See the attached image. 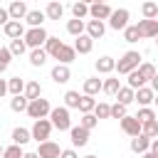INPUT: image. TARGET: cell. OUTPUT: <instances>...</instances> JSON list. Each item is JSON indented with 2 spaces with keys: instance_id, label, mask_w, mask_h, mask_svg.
Listing matches in <instances>:
<instances>
[{
  "instance_id": "obj_1",
  "label": "cell",
  "mask_w": 158,
  "mask_h": 158,
  "mask_svg": "<svg viewBox=\"0 0 158 158\" xmlns=\"http://www.w3.org/2000/svg\"><path fill=\"white\" fill-rule=\"evenodd\" d=\"M138 67H141V54H138L136 49L126 52V54L116 62V72H118V74H126V77H128L131 72H136Z\"/></svg>"
},
{
  "instance_id": "obj_2",
  "label": "cell",
  "mask_w": 158,
  "mask_h": 158,
  "mask_svg": "<svg viewBox=\"0 0 158 158\" xmlns=\"http://www.w3.org/2000/svg\"><path fill=\"white\" fill-rule=\"evenodd\" d=\"M25 44L30 47V49H40L47 40H49V35H47V30L44 27H30L27 32H25Z\"/></svg>"
},
{
  "instance_id": "obj_3",
  "label": "cell",
  "mask_w": 158,
  "mask_h": 158,
  "mask_svg": "<svg viewBox=\"0 0 158 158\" xmlns=\"http://www.w3.org/2000/svg\"><path fill=\"white\" fill-rule=\"evenodd\" d=\"M49 121H52V126L59 128V131H72V118H69V109H67V106H57V109H52Z\"/></svg>"
},
{
  "instance_id": "obj_4",
  "label": "cell",
  "mask_w": 158,
  "mask_h": 158,
  "mask_svg": "<svg viewBox=\"0 0 158 158\" xmlns=\"http://www.w3.org/2000/svg\"><path fill=\"white\" fill-rule=\"evenodd\" d=\"M49 114H52V106H49L47 99H35V101H30V106H27V116L35 118V121L47 118Z\"/></svg>"
},
{
  "instance_id": "obj_5",
  "label": "cell",
  "mask_w": 158,
  "mask_h": 158,
  "mask_svg": "<svg viewBox=\"0 0 158 158\" xmlns=\"http://www.w3.org/2000/svg\"><path fill=\"white\" fill-rule=\"evenodd\" d=\"M52 121L49 118H40V121H35V126L30 128L32 131V138L37 141V143H44V141H49V133H52Z\"/></svg>"
},
{
  "instance_id": "obj_6",
  "label": "cell",
  "mask_w": 158,
  "mask_h": 158,
  "mask_svg": "<svg viewBox=\"0 0 158 158\" xmlns=\"http://www.w3.org/2000/svg\"><path fill=\"white\" fill-rule=\"evenodd\" d=\"M128 17H131V15H128V10H126V7L114 10V12H111V17H109V27H111V30H116V32H118V30H126V27H128Z\"/></svg>"
},
{
  "instance_id": "obj_7",
  "label": "cell",
  "mask_w": 158,
  "mask_h": 158,
  "mask_svg": "<svg viewBox=\"0 0 158 158\" xmlns=\"http://www.w3.org/2000/svg\"><path fill=\"white\" fill-rule=\"evenodd\" d=\"M121 128H123V133H126V136L136 138V136H141V128H143V123H141L136 116H126V118H121Z\"/></svg>"
},
{
  "instance_id": "obj_8",
  "label": "cell",
  "mask_w": 158,
  "mask_h": 158,
  "mask_svg": "<svg viewBox=\"0 0 158 158\" xmlns=\"http://www.w3.org/2000/svg\"><path fill=\"white\" fill-rule=\"evenodd\" d=\"M111 5H106V2H94V5H89V15H91V20H109L111 17Z\"/></svg>"
},
{
  "instance_id": "obj_9",
  "label": "cell",
  "mask_w": 158,
  "mask_h": 158,
  "mask_svg": "<svg viewBox=\"0 0 158 158\" xmlns=\"http://www.w3.org/2000/svg\"><path fill=\"white\" fill-rule=\"evenodd\" d=\"M37 156H40V158H59V156H62V148H59L54 141H44V143H40Z\"/></svg>"
},
{
  "instance_id": "obj_10",
  "label": "cell",
  "mask_w": 158,
  "mask_h": 158,
  "mask_svg": "<svg viewBox=\"0 0 158 158\" xmlns=\"http://www.w3.org/2000/svg\"><path fill=\"white\" fill-rule=\"evenodd\" d=\"M7 12H10V20H15V22H22L25 17H27V5L22 2V0H15V2H10V7H7Z\"/></svg>"
},
{
  "instance_id": "obj_11",
  "label": "cell",
  "mask_w": 158,
  "mask_h": 158,
  "mask_svg": "<svg viewBox=\"0 0 158 158\" xmlns=\"http://www.w3.org/2000/svg\"><path fill=\"white\" fill-rule=\"evenodd\" d=\"M69 138H72V146L81 148V146H86V143H89V131H86V128H81V126H72Z\"/></svg>"
},
{
  "instance_id": "obj_12",
  "label": "cell",
  "mask_w": 158,
  "mask_h": 158,
  "mask_svg": "<svg viewBox=\"0 0 158 158\" xmlns=\"http://www.w3.org/2000/svg\"><path fill=\"white\" fill-rule=\"evenodd\" d=\"M72 47H74V52H79V54H89V52L94 49V40L84 32L81 37H77V40H74V44H72Z\"/></svg>"
},
{
  "instance_id": "obj_13",
  "label": "cell",
  "mask_w": 158,
  "mask_h": 158,
  "mask_svg": "<svg viewBox=\"0 0 158 158\" xmlns=\"http://www.w3.org/2000/svg\"><path fill=\"white\" fill-rule=\"evenodd\" d=\"M104 32H106V25H104L101 20H89V22H86V35H89L91 40H101Z\"/></svg>"
},
{
  "instance_id": "obj_14",
  "label": "cell",
  "mask_w": 158,
  "mask_h": 158,
  "mask_svg": "<svg viewBox=\"0 0 158 158\" xmlns=\"http://www.w3.org/2000/svg\"><path fill=\"white\" fill-rule=\"evenodd\" d=\"M141 37H158V20H138Z\"/></svg>"
},
{
  "instance_id": "obj_15",
  "label": "cell",
  "mask_w": 158,
  "mask_h": 158,
  "mask_svg": "<svg viewBox=\"0 0 158 158\" xmlns=\"http://www.w3.org/2000/svg\"><path fill=\"white\" fill-rule=\"evenodd\" d=\"M2 30H5V35H7L10 40H20V37H25V25H22V22L10 20V22H7Z\"/></svg>"
},
{
  "instance_id": "obj_16",
  "label": "cell",
  "mask_w": 158,
  "mask_h": 158,
  "mask_svg": "<svg viewBox=\"0 0 158 158\" xmlns=\"http://www.w3.org/2000/svg\"><path fill=\"white\" fill-rule=\"evenodd\" d=\"M69 77H72V72H69L67 64H57V67H52V81H57V84H67Z\"/></svg>"
},
{
  "instance_id": "obj_17",
  "label": "cell",
  "mask_w": 158,
  "mask_h": 158,
  "mask_svg": "<svg viewBox=\"0 0 158 158\" xmlns=\"http://www.w3.org/2000/svg\"><path fill=\"white\" fill-rule=\"evenodd\" d=\"M136 101L141 104V109H143V106H151V104L156 101V91H153L151 86H143V89L136 91Z\"/></svg>"
},
{
  "instance_id": "obj_18",
  "label": "cell",
  "mask_w": 158,
  "mask_h": 158,
  "mask_svg": "<svg viewBox=\"0 0 158 158\" xmlns=\"http://www.w3.org/2000/svg\"><path fill=\"white\" fill-rule=\"evenodd\" d=\"M131 151H133V153H141V156L148 153V151H151V138H146L143 133L136 136V138H131Z\"/></svg>"
},
{
  "instance_id": "obj_19",
  "label": "cell",
  "mask_w": 158,
  "mask_h": 158,
  "mask_svg": "<svg viewBox=\"0 0 158 158\" xmlns=\"http://www.w3.org/2000/svg\"><path fill=\"white\" fill-rule=\"evenodd\" d=\"M104 89V81L99 79V77H89V79H84V94L86 96H94V94H99Z\"/></svg>"
},
{
  "instance_id": "obj_20",
  "label": "cell",
  "mask_w": 158,
  "mask_h": 158,
  "mask_svg": "<svg viewBox=\"0 0 158 158\" xmlns=\"http://www.w3.org/2000/svg\"><path fill=\"white\" fill-rule=\"evenodd\" d=\"M54 59H59V64H72L74 59H77V52H74V47H69V44H62V49H59V54L54 57Z\"/></svg>"
},
{
  "instance_id": "obj_21",
  "label": "cell",
  "mask_w": 158,
  "mask_h": 158,
  "mask_svg": "<svg viewBox=\"0 0 158 158\" xmlns=\"http://www.w3.org/2000/svg\"><path fill=\"white\" fill-rule=\"evenodd\" d=\"M116 69V59L114 57H99L96 59V72L99 74H111Z\"/></svg>"
},
{
  "instance_id": "obj_22",
  "label": "cell",
  "mask_w": 158,
  "mask_h": 158,
  "mask_svg": "<svg viewBox=\"0 0 158 158\" xmlns=\"http://www.w3.org/2000/svg\"><path fill=\"white\" fill-rule=\"evenodd\" d=\"M25 79H20V77H12V79H7V94H12V96H22L25 94Z\"/></svg>"
},
{
  "instance_id": "obj_23",
  "label": "cell",
  "mask_w": 158,
  "mask_h": 158,
  "mask_svg": "<svg viewBox=\"0 0 158 158\" xmlns=\"http://www.w3.org/2000/svg\"><path fill=\"white\" fill-rule=\"evenodd\" d=\"M44 15H47V20H62L64 5H62V2H49V5L44 7Z\"/></svg>"
},
{
  "instance_id": "obj_24",
  "label": "cell",
  "mask_w": 158,
  "mask_h": 158,
  "mask_svg": "<svg viewBox=\"0 0 158 158\" xmlns=\"http://www.w3.org/2000/svg\"><path fill=\"white\" fill-rule=\"evenodd\" d=\"M47 20V15L42 12V10H30L27 12V17H25V22L30 25V27H42V22Z\"/></svg>"
},
{
  "instance_id": "obj_25",
  "label": "cell",
  "mask_w": 158,
  "mask_h": 158,
  "mask_svg": "<svg viewBox=\"0 0 158 158\" xmlns=\"http://www.w3.org/2000/svg\"><path fill=\"white\" fill-rule=\"evenodd\" d=\"M116 101H118V104H123V106H128L131 101H136V91H133L131 86H121V89H118V94H116Z\"/></svg>"
},
{
  "instance_id": "obj_26",
  "label": "cell",
  "mask_w": 158,
  "mask_h": 158,
  "mask_svg": "<svg viewBox=\"0 0 158 158\" xmlns=\"http://www.w3.org/2000/svg\"><path fill=\"white\" fill-rule=\"evenodd\" d=\"M30 138H32V131H27V128H22V126H17V128L12 131V143H15V146H25Z\"/></svg>"
},
{
  "instance_id": "obj_27",
  "label": "cell",
  "mask_w": 158,
  "mask_h": 158,
  "mask_svg": "<svg viewBox=\"0 0 158 158\" xmlns=\"http://www.w3.org/2000/svg\"><path fill=\"white\" fill-rule=\"evenodd\" d=\"M25 96H27L30 101L42 99V86H40V81H27V84H25Z\"/></svg>"
},
{
  "instance_id": "obj_28",
  "label": "cell",
  "mask_w": 158,
  "mask_h": 158,
  "mask_svg": "<svg viewBox=\"0 0 158 158\" xmlns=\"http://www.w3.org/2000/svg\"><path fill=\"white\" fill-rule=\"evenodd\" d=\"M27 106H30V99L22 94V96H12L10 99V109L15 111V114H22V111H27Z\"/></svg>"
},
{
  "instance_id": "obj_29",
  "label": "cell",
  "mask_w": 158,
  "mask_h": 158,
  "mask_svg": "<svg viewBox=\"0 0 158 158\" xmlns=\"http://www.w3.org/2000/svg\"><path fill=\"white\" fill-rule=\"evenodd\" d=\"M62 44H64V42H62L59 37H49V40L44 42V52H47L49 57H57L59 49H62Z\"/></svg>"
},
{
  "instance_id": "obj_30",
  "label": "cell",
  "mask_w": 158,
  "mask_h": 158,
  "mask_svg": "<svg viewBox=\"0 0 158 158\" xmlns=\"http://www.w3.org/2000/svg\"><path fill=\"white\" fill-rule=\"evenodd\" d=\"M47 57H49V54L44 52V47L32 49V52H30V64H32V67H42V64L47 62Z\"/></svg>"
},
{
  "instance_id": "obj_31",
  "label": "cell",
  "mask_w": 158,
  "mask_h": 158,
  "mask_svg": "<svg viewBox=\"0 0 158 158\" xmlns=\"http://www.w3.org/2000/svg\"><path fill=\"white\" fill-rule=\"evenodd\" d=\"M118 89H121L118 77H109V79H104V89H101V91H106L109 96H116V94H118Z\"/></svg>"
},
{
  "instance_id": "obj_32",
  "label": "cell",
  "mask_w": 158,
  "mask_h": 158,
  "mask_svg": "<svg viewBox=\"0 0 158 158\" xmlns=\"http://www.w3.org/2000/svg\"><path fill=\"white\" fill-rule=\"evenodd\" d=\"M94 109H96V99L81 94V101H79V111H81V116H84V114H94Z\"/></svg>"
},
{
  "instance_id": "obj_33",
  "label": "cell",
  "mask_w": 158,
  "mask_h": 158,
  "mask_svg": "<svg viewBox=\"0 0 158 158\" xmlns=\"http://www.w3.org/2000/svg\"><path fill=\"white\" fill-rule=\"evenodd\" d=\"M84 30H86L84 20H69V22H67V32H69V35H74V37H81V35H84Z\"/></svg>"
},
{
  "instance_id": "obj_34",
  "label": "cell",
  "mask_w": 158,
  "mask_h": 158,
  "mask_svg": "<svg viewBox=\"0 0 158 158\" xmlns=\"http://www.w3.org/2000/svg\"><path fill=\"white\" fill-rule=\"evenodd\" d=\"M141 12H143V20H158V5L156 2H143Z\"/></svg>"
},
{
  "instance_id": "obj_35",
  "label": "cell",
  "mask_w": 158,
  "mask_h": 158,
  "mask_svg": "<svg viewBox=\"0 0 158 158\" xmlns=\"http://www.w3.org/2000/svg\"><path fill=\"white\" fill-rule=\"evenodd\" d=\"M126 86H131L133 91H138V89H143V86H146V79H143V77L138 74V69L128 74V84H126Z\"/></svg>"
},
{
  "instance_id": "obj_36",
  "label": "cell",
  "mask_w": 158,
  "mask_h": 158,
  "mask_svg": "<svg viewBox=\"0 0 158 158\" xmlns=\"http://www.w3.org/2000/svg\"><path fill=\"white\" fill-rule=\"evenodd\" d=\"M138 74H141L146 81H151V79H153L158 72H156V67H153L151 62H141V67H138Z\"/></svg>"
},
{
  "instance_id": "obj_37",
  "label": "cell",
  "mask_w": 158,
  "mask_h": 158,
  "mask_svg": "<svg viewBox=\"0 0 158 158\" xmlns=\"http://www.w3.org/2000/svg\"><path fill=\"white\" fill-rule=\"evenodd\" d=\"M79 101H81V94L79 91H67L64 94V106L67 109H79Z\"/></svg>"
},
{
  "instance_id": "obj_38",
  "label": "cell",
  "mask_w": 158,
  "mask_h": 158,
  "mask_svg": "<svg viewBox=\"0 0 158 158\" xmlns=\"http://www.w3.org/2000/svg\"><path fill=\"white\" fill-rule=\"evenodd\" d=\"M136 118H138L141 123H148V121H156L158 116H156V111H153L151 106H143V109H138V114H136Z\"/></svg>"
},
{
  "instance_id": "obj_39",
  "label": "cell",
  "mask_w": 158,
  "mask_h": 158,
  "mask_svg": "<svg viewBox=\"0 0 158 158\" xmlns=\"http://www.w3.org/2000/svg\"><path fill=\"white\" fill-rule=\"evenodd\" d=\"M141 133L146 136V138H158V118L156 121H148V123H143V128H141Z\"/></svg>"
},
{
  "instance_id": "obj_40",
  "label": "cell",
  "mask_w": 158,
  "mask_h": 158,
  "mask_svg": "<svg viewBox=\"0 0 158 158\" xmlns=\"http://www.w3.org/2000/svg\"><path fill=\"white\" fill-rule=\"evenodd\" d=\"M72 15H74V20H84L89 15V5L86 2H74L72 5Z\"/></svg>"
},
{
  "instance_id": "obj_41",
  "label": "cell",
  "mask_w": 158,
  "mask_h": 158,
  "mask_svg": "<svg viewBox=\"0 0 158 158\" xmlns=\"http://www.w3.org/2000/svg\"><path fill=\"white\" fill-rule=\"evenodd\" d=\"M123 40H126V42H138V40H141V30H138V25H128V27L123 30Z\"/></svg>"
},
{
  "instance_id": "obj_42",
  "label": "cell",
  "mask_w": 158,
  "mask_h": 158,
  "mask_svg": "<svg viewBox=\"0 0 158 158\" xmlns=\"http://www.w3.org/2000/svg\"><path fill=\"white\" fill-rule=\"evenodd\" d=\"M94 116H96V118H111V106H109L106 101H99L96 109H94Z\"/></svg>"
},
{
  "instance_id": "obj_43",
  "label": "cell",
  "mask_w": 158,
  "mask_h": 158,
  "mask_svg": "<svg viewBox=\"0 0 158 158\" xmlns=\"http://www.w3.org/2000/svg\"><path fill=\"white\" fill-rule=\"evenodd\" d=\"M10 59H12V52H10V47H0V74L10 67Z\"/></svg>"
},
{
  "instance_id": "obj_44",
  "label": "cell",
  "mask_w": 158,
  "mask_h": 158,
  "mask_svg": "<svg viewBox=\"0 0 158 158\" xmlns=\"http://www.w3.org/2000/svg\"><path fill=\"white\" fill-rule=\"evenodd\" d=\"M10 52H12V57H20V54H25V52H27V44H25V40H12V42H10Z\"/></svg>"
},
{
  "instance_id": "obj_45",
  "label": "cell",
  "mask_w": 158,
  "mask_h": 158,
  "mask_svg": "<svg viewBox=\"0 0 158 158\" xmlns=\"http://www.w3.org/2000/svg\"><path fill=\"white\" fill-rule=\"evenodd\" d=\"M96 123H99V118H96L94 114H84V116L79 118V126H81V128H86V131H91Z\"/></svg>"
},
{
  "instance_id": "obj_46",
  "label": "cell",
  "mask_w": 158,
  "mask_h": 158,
  "mask_svg": "<svg viewBox=\"0 0 158 158\" xmlns=\"http://www.w3.org/2000/svg\"><path fill=\"white\" fill-rule=\"evenodd\" d=\"M25 156V151H22V146H7L5 148V153H2V158H22Z\"/></svg>"
},
{
  "instance_id": "obj_47",
  "label": "cell",
  "mask_w": 158,
  "mask_h": 158,
  "mask_svg": "<svg viewBox=\"0 0 158 158\" xmlns=\"http://www.w3.org/2000/svg\"><path fill=\"white\" fill-rule=\"evenodd\" d=\"M126 116H128V114H126V106L116 101V104L111 106V118H118V121H121V118H126Z\"/></svg>"
},
{
  "instance_id": "obj_48",
  "label": "cell",
  "mask_w": 158,
  "mask_h": 158,
  "mask_svg": "<svg viewBox=\"0 0 158 158\" xmlns=\"http://www.w3.org/2000/svg\"><path fill=\"white\" fill-rule=\"evenodd\" d=\"M7 22H10V12H7V7H0V25L5 27Z\"/></svg>"
},
{
  "instance_id": "obj_49",
  "label": "cell",
  "mask_w": 158,
  "mask_h": 158,
  "mask_svg": "<svg viewBox=\"0 0 158 158\" xmlns=\"http://www.w3.org/2000/svg\"><path fill=\"white\" fill-rule=\"evenodd\" d=\"M59 158H79V156H77V151H74V148H67V151H62V156H59Z\"/></svg>"
},
{
  "instance_id": "obj_50",
  "label": "cell",
  "mask_w": 158,
  "mask_h": 158,
  "mask_svg": "<svg viewBox=\"0 0 158 158\" xmlns=\"http://www.w3.org/2000/svg\"><path fill=\"white\" fill-rule=\"evenodd\" d=\"M5 94H7V81H5V79H0V99H2Z\"/></svg>"
},
{
  "instance_id": "obj_51",
  "label": "cell",
  "mask_w": 158,
  "mask_h": 158,
  "mask_svg": "<svg viewBox=\"0 0 158 158\" xmlns=\"http://www.w3.org/2000/svg\"><path fill=\"white\" fill-rule=\"evenodd\" d=\"M151 153H156V156H158V138H153V141H151Z\"/></svg>"
},
{
  "instance_id": "obj_52",
  "label": "cell",
  "mask_w": 158,
  "mask_h": 158,
  "mask_svg": "<svg viewBox=\"0 0 158 158\" xmlns=\"http://www.w3.org/2000/svg\"><path fill=\"white\" fill-rule=\"evenodd\" d=\"M151 89H153V91H156V94H158V74H156V77H153V79H151Z\"/></svg>"
},
{
  "instance_id": "obj_53",
  "label": "cell",
  "mask_w": 158,
  "mask_h": 158,
  "mask_svg": "<svg viewBox=\"0 0 158 158\" xmlns=\"http://www.w3.org/2000/svg\"><path fill=\"white\" fill-rule=\"evenodd\" d=\"M22 158H40V156H37V151H30V153H25Z\"/></svg>"
},
{
  "instance_id": "obj_54",
  "label": "cell",
  "mask_w": 158,
  "mask_h": 158,
  "mask_svg": "<svg viewBox=\"0 0 158 158\" xmlns=\"http://www.w3.org/2000/svg\"><path fill=\"white\" fill-rule=\"evenodd\" d=\"M141 158H158V156H156V153H151V151H148V153H143V156H141Z\"/></svg>"
},
{
  "instance_id": "obj_55",
  "label": "cell",
  "mask_w": 158,
  "mask_h": 158,
  "mask_svg": "<svg viewBox=\"0 0 158 158\" xmlns=\"http://www.w3.org/2000/svg\"><path fill=\"white\" fill-rule=\"evenodd\" d=\"M84 158H99V156H94V153H89V156H84Z\"/></svg>"
},
{
  "instance_id": "obj_56",
  "label": "cell",
  "mask_w": 158,
  "mask_h": 158,
  "mask_svg": "<svg viewBox=\"0 0 158 158\" xmlns=\"http://www.w3.org/2000/svg\"><path fill=\"white\" fill-rule=\"evenodd\" d=\"M2 153H5V148H2V146H0V158H2Z\"/></svg>"
},
{
  "instance_id": "obj_57",
  "label": "cell",
  "mask_w": 158,
  "mask_h": 158,
  "mask_svg": "<svg viewBox=\"0 0 158 158\" xmlns=\"http://www.w3.org/2000/svg\"><path fill=\"white\" fill-rule=\"evenodd\" d=\"M156 106H158V94H156ZM156 116H158V111H156Z\"/></svg>"
},
{
  "instance_id": "obj_58",
  "label": "cell",
  "mask_w": 158,
  "mask_h": 158,
  "mask_svg": "<svg viewBox=\"0 0 158 158\" xmlns=\"http://www.w3.org/2000/svg\"><path fill=\"white\" fill-rule=\"evenodd\" d=\"M156 44H158V37H156Z\"/></svg>"
}]
</instances>
